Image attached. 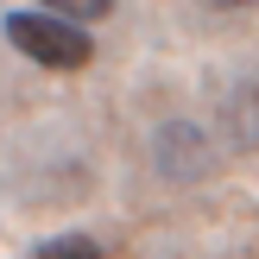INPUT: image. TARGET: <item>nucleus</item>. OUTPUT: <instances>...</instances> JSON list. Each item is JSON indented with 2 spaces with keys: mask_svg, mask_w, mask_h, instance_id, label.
I'll return each instance as SVG.
<instances>
[{
  "mask_svg": "<svg viewBox=\"0 0 259 259\" xmlns=\"http://www.w3.org/2000/svg\"><path fill=\"white\" fill-rule=\"evenodd\" d=\"M7 38L32 63H45V70H82V63L95 57V38H89L82 25L57 19V13H13V19H7Z\"/></svg>",
  "mask_w": 259,
  "mask_h": 259,
  "instance_id": "f257e3e1",
  "label": "nucleus"
},
{
  "mask_svg": "<svg viewBox=\"0 0 259 259\" xmlns=\"http://www.w3.org/2000/svg\"><path fill=\"white\" fill-rule=\"evenodd\" d=\"M38 7H51L57 19L82 25V19H108V13H114V0H38Z\"/></svg>",
  "mask_w": 259,
  "mask_h": 259,
  "instance_id": "f03ea898",
  "label": "nucleus"
},
{
  "mask_svg": "<svg viewBox=\"0 0 259 259\" xmlns=\"http://www.w3.org/2000/svg\"><path fill=\"white\" fill-rule=\"evenodd\" d=\"M38 259H101V247H95L89 234H57V240L38 247Z\"/></svg>",
  "mask_w": 259,
  "mask_h": 259,
  "instance_id": "7ed1b4c3",
  "label": "nucleus"
},
{
  "mask_svg": "<svg viewBox=\"0 0 259 259\" xmlns=\"http://www.w3.org/2000/svg\"><path fill=\"white\" fill-rule=\"evenodd\" d=\"M215 7H240V13H247V7H259V0H215Z\"/></svg>",
  "mask_w": 259,
  "mask_h": 259,
  "instance_id": "20e7f679",
  "label": "nucleus"
}]
</instances>
